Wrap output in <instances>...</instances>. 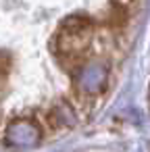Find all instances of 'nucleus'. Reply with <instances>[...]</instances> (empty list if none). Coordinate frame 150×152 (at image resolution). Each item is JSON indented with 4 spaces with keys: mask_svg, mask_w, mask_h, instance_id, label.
<instances>
[{
    "mask_svg": "<svg viewBox=\"0 0 150 152\" xmlns=\"http://www.w3.org/2000/svg\"><path fill=\"white\" fill-rule=\"evenodd\" d=\"M127 17H129V11H127L125 7L115 4V2H113L110 13H108V23H110L113 27H121V25H125V23H127Z\"/></svg>",
    "mask_w": 150,
    "mask_h": 152,
    "instance_id": "39448f33",
    "label": "nucleus"
},
{
    "mask_svg": "<svg viewBox=\"0 0 150 152\" xmlns=\"http://www.w3.org/2000/svg\"><path fill=\"white\" fill-rule=\"evenodd\" d=\"M50 119L54 121V125H67V127H73L77 123V115L67 102H56L50 110Z\"/></svg>",
    "mask_w": 150,
    "mask_h": 152,
    "instance_id": "20e7f679",
    "label": "nucleus"
},
{
    "mask_svg": "<svg viewBox=\"0 0 150 152\" xmlns=\"http://www.w3.org/2000/svg\"><path fill=\"white\" fill-rule=\"evenodd\" d=\"M106 77H108V71L104 65L100 63L86 65L77 75V88L86 94H96L106 86Z\"/></svg>",
    "mask_w": 150,
    "mask_h": 152,
    "instance_id": "7ed1b4c3",
    "label": "nucleus"
},
{
    "mask_svg": "<svg viewBox=\"0 0 150 152\" xmlns=\"http://www.w3.org/2000/svg\"><path fill=\"white\" fill-rule=\"evenodd\" d=\"M9 65H11V61H9V56H7V54H2V52H0V75H4V73L9 71Z\"/></svg>",
    "mask_w": 150,
    "mask_h": 152,
    "instance_id": "423d86ee",
    "label": "nucleus"
},
{
    "mask_svg": "<svg viewBox=\"0 0 150 152\" xmlns=\"http://www.w3.org/2000/svg\"><path fill=\"white\" fill-rule=\"evenodd\" d=\"M113 2H115V4H121V7H125V9L129 11V9L135 4V0H113Z\"/></svg>",
    "mask_w": 150,
    "mask_h": 152,
    "instance_id": "0eeeda50",
    "label": "nucleus"
},
{
    "mask_svg": "<svg viewBox=\"0 0 150 152\" xmlns=\"http://www.w3.org/2000/svg\"><path fill=\"white\" fill-rule=\"evenodd\" d=\"M42 140V129L38 123L29 121V119H19L13 121L7 129V142L15 148L27 150V148H36Z\"/></svg>",
    "mask_w": 150,
    "mask_h": 152,
    "instance_id": "f03ea898",
    "label": "nucleus"
},
{
    "mask_svg": "<svg viewBox=\"0 0 150 152\" xmlns=\"http://www.w3.org/2000/svg\"><path fill=\"white\" fill-rule=\"evenodd\" d=\"M90 38H92L90 19L73 15V17L65 19V23L61 25V31H59V38H56L59 52L67 58H77L90 46Z\"/></svg>",
    "mask_w": 150,
    "mask_h": 152,
    "instance_id": "f257e3e1",
    "label": "nucleus"
}]
</instances>
